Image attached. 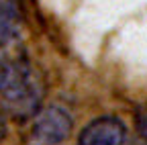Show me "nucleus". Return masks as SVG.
<instances>
[{
	"instance_id": "1",
	"label": "nucleus",
	"mask_w": 147,
	"mask_h": 145,
	"mask_svg": "<svg viewBox=\"0 0 147 145\" xmlns=\"http://www.w3.org/2000/svg\"><path fill=\"white\" fill-rule=\"evenodd\" d=\"M45 78L27 57H12L0 65V111L14 121L33 119L45 100Z\"/></svg>"
},
{
	"instance_id": "2",
	"label": "nucleus",
	"mask_w": 147,
	"mask_h": 145,
	"mask_svg": "<svg viewBox=\"0 0 147 145\" xmlns=\"http://www.w3.org/2000/svg\"><path fill=\"white\" fill-rule=\"evenodd\" d=\"M71 115L63 106H41L29 125V145H63L71 133Z\"/></svg>"
},
{
	"instance_id": "3",
	"label": "nucleus",
	"mask_w": 147,
	"mask_h": 145,
	"mask_svg": "<svg viewBox=\"0 0 147 145\" xmlns=\"http://www.w3.org/2000/svg\"><path fill=\"white\" fill-rule=\"evenodd\" d=\"M78 145H131V135L121 119L106 115L84 127Z\"/></svg>"
},
{
	"instance_id": "4",
	"label": "nucleus",
	"mask_w": 147,
	"mask_h": 145,
	"mask_svg": "<svg viewBox=\"0 0 147 145\" xmlns=\"http://www.w3.org/2000/svg\"><path fill=\"white\" fill-rule=\"evenodd\" d=\"M25 25L23 0H0V47H8L18 39Z\"/></svg>"
},
{
	"instance_id": "5",
	"label": "nucleus",
	"mask_w": 147,
	"mask_h": 145,
	"mask_svg": "<svg viewBox=\"0 0 147 145\" xmlns=\"http://www.w3.org/2000/svg\"><path fill=\"white\" fill-rule=\"evenodd\" d=\"M137 131H139L141 139L147 143V102L137 111Z\"/></svg>"
},
{
	"instance_id": "6",
	"label": "nucleus",
	"mask_w": 147,
	"mask_h": 145,
	"mask_svg": "<svg viewBox=\"0 0 147 145\" xmlns=\"http://www.w3.org/2000/svg\"><path fill=\"white\" fill-rule=\"evenodd\" d=\"M4 135H6V121H4V113L0 111V141L4 139Z\"/></svg>"
}]
</instances>
